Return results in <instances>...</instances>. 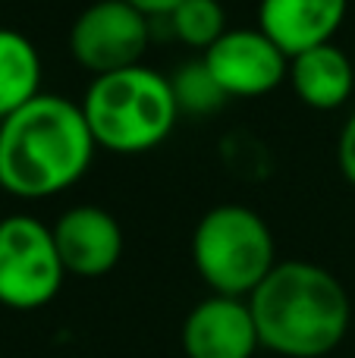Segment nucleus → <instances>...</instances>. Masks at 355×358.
<instances>
[{"instance_id":"nucleus-2","label":"nucleus","mask_w":355,"mask_h":358,"mask_svg":"<svg viewBox=\"0 0 355 358\" xmlns=\"http://www.w3.org/2000/svg\"><path fill=\"white\" fill-rule=\"evenodd\" d=\"M249 305L261 346L283 358L331 355L352 324L346 286L312 261H277Z\"/></svg>"},{"instance_id":"nucleus-12","label":"nucleus","mask_w":355,"mask_h":358,"mask_svg":"<svg viewBox=\"0 0 355 358\" xmlns=\"http://www.w3.org/2000/svg\"><path fill=\"white\" fill-rule=\"evenodd\" d=\"M41 94V57L16 29H0V120Z\"/></svg>"},{"instance_id":"nucleus-5","label":"nucleus","mask_w":355,"mask_h":358,"mask_svg":"<svg viewBox=\"0 0 355 358\" xmlns=\"http://www.w3.org/2000/svg\"><path fill=\"white\" fill-rule=\"evenodd\" d=\"M66 267L54 242V229L29 214L0 220V305L35 311L54 302Z\"/></svg>"},{"instance_id":"nucleus-1","label":"nucleus","mask_w":355,"mask_h":358,"mask_svg":"<svg viewBox=\"0 0 355 358\" xmlns=\"http://www.w3.org/2000/svg\"><path fill=\"white\" fill-rule=\"evenodd\" d=\"M94 148L82 104L41 92L0 120V189L25 201L60 195L85 176Z\"/></svg>"},{"instance_id":"nucleus-4","label":"nucleus","mask_w":355,"mask_h":358,"mask_svg":"<svg viewBox=\"0 0 355 358\" xmlns=\"http://www.w3.org/2000/svg\"><path fill=\"white\" fill-rule=\"evenodd\" d=\"M192 264L217 296L249 299L277 267L268 220L245 204H217L192 233Z\"/></svg>"},{"instance_id":"nucleus-9","label":"nucleus","mask_w":355,"mask_h":358,"mask_svg":"<svg viewBox=\"0 0 355 358\" xmlns=\"http://www.w3.org/2000/svg\"><path fill=\"white\" fill-rule=\"evenodd\" d=\"M54 242L66 273L94 280L110 273L123 258V229L110 210L98 204H75L57 217Z\"/></svg>"},{"instance_id":"nucleus-3","label":"nucleus","mask_w":355,"mask_h":358,"mask_svg":"<svg viewBox=\"0 0 355 358\" xmlns=\"http://www.w3.org/2000/svg\"><path fill=\"white\" fill-rule=\"evenodd\" d=\"M82 113L98 148L110 155H145L167 142L180 117V104L170 76L138 63L94 76L82 98Z\"/></svg>"},{"instance_id":"nucleus-6","label":"nucleus","mask_w":355,"mask_h":358,"mask_svg":"<svg viewBox=\"0 0 355 358\" xmlns=\"http://www.w3.org/2000/svg\"><path fill=\"white\" fill-rule=\"evenodd\" d=\"M151 44V16L126 0H94L69 29V54L92 76L138 66Z\"/></svg>"},{"instance_id":"nucleus-10","label":"nucleus","mask_w":355,"mask_h":358,"mask_svg":"<svg viewBox=\"0 0 355 358\" xmlns=\"http://www.w3.org/2000/svg\"><path fill=\"white\" fill-rule=\"evenodd\" d=\"M349 0H261L258 29L287 57L331 44L343 29Z\"/></svg>"},{"instance_id":"nucleus-8","label":"nucleus","mask_w":355,"mask_h":358,"mask_svg":"<svg viewBox=\"0 0 355 358\" xmlns=\"http://www.w3.org/2000/svg\"><path fill=\"white\" fill-rule=\"evenodd\" d=\"M186 358H252L261 349L249 299L217 296L201 299L182 324Z\"/></svg>"},{"instance_id":"nucleus-11","label":"nucleus","mask_w":355,"mask_h":358,"mask_svg":"<svg viewBox=\"0 0 355 358\" xmlns=\"http://www.w3.org/2000/svg\"><path fill=\"white\" fill-rule=\"evenodd\" d=\"M289 85L312 110H337L355 92V60L337 44L302 50L289 57Z\"/></svg>"},{"instance_id":"nucleus-7","label":"nucleus","mask_w":355,"mask_h":358,"mask_svg":"<svg viewBox=\"0 0 355 358\" xmlns=\"http://www.w3.org/2000/svg\"><path fill=\"white\" fill-rule=\"evenodd\" d=\"M201 60L230 98H261L289 79V57L261 29H226Z\"/></svg>"},{"instance_id":"nucleus-13","label":"nucleus","mask_w":355,"mask_h":358,"mask_svg":"<svg viewBox=\"0 0 355 358\" xmlns=\"http://www.w3.org/2000/svg\"><path fill=\"white\" fill-rule=\"evenodd\" d=\"M167 19L173 35L201 54L226 31V10L220 0H182Z\"/></svg>"},{"instance_id":"nucleus-15","label":"nucleus","mask_w":355,"mask_h":358,"mask_svg":"<svg viewBox=\"0 0 355 358\" xmlns=\"http://www.w3.org/2000/svg\"><path fill=\"white\" fill-rule=\"evenodd\" d=\"M337 164H340V173L349 185H355V113L346 120V126L340 129L337 138Z\"/></svg>"},{"instance_id":"nucleus-14","label":"nucleus","mask_w":355,"mask_h":358,"mask_svg":"<svg viewBox=\"0 0 355 358\" xmlns=\"http://www.w3.org/2000/svg\"><path fill=\"white\" fill-rule=\"evenodd\" d=\"M170 85H173L180 110H189V113H214L230 98L220 88V82L211 76V69L205 66V60L182 63L180 73L170 76Z\"/></svg>"},{"instance_id":"nucleus-16","label":"nucleus","mask_w":355,"mask_h":358,"mask_svg":"<svg viewBox=\"0 0 355 358\" xmlns=\"http://www.w3.org/2000/svg\"><path fill=\"white\" fill-rule=\"evenodd\" d=\"M126 3L138 6V10H142L145 16L157 19V16H170V13H173L176 6L182 3V0H126Z\"/></svg>"}]
</instances>
